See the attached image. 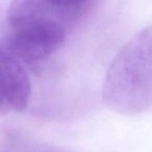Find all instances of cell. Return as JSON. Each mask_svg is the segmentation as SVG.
Masks as SVG:
<instances>
[{
  "label": "cell",
  "mask_w": 152,
  "mask_h": 152,
  "mask_svg": "<svg viewBox=\"0 0 152 152\" xmlns=\"http://www.w3.org/2000/svg\"><path fill=\"white\" fill-rule=\"evenodd\" d=\"M102 99L107 107L122 115L152 110V24L133 36L113 59Z\"/></svg>",
  "instance_id": "6da1fadb"
},
{
  "label": "cell",
  "mask_w": 152,
  "mask_h": 152,
  "mask_svg": "<svg viewBox=\"0 0 152 152\" xmlns=\"http://www.w3.org/2000/svg\"><path fill=\"white\" fill-rule=\"evenodd\" d=\"M91 0H13L7 10L11 29L34 24L68 30L86 14Z\"/></svg>",
  "instance_id": "7a4b0ae2"
},
{
  "label": "cell",
  "mask_w": 152,
  "mask_h": 152,
  "mask_svg": "<svg viewBox=\"0 0 152 152\" xmlns=\"http://www.w3.org/2000/svg\"><path fill=\"white\" fill-rule=\"evenodd\" d=\"M65 28L34 24L11 29L4 47L18 59L34 63L54 53L66 40Z\"/></svg>",
  "instance_id": "3957f363"
},
{
  "label": "cell",
  "mask_w": 152,
  "mask_h": 152,
  "mask_svg": "<svg viewBox=\"0 0 152 152\" xmlns=\"http://www.w3.org/2000/svg\"><path fill=\"white\" fill-rule=\"evenodd\" d=\"M30 94L29 77L20 59L0 45V117L25 110Z\"/></svg>",
  "instance_id": "277c9868"
},
{
  "label": "cell",
  "mask_w": 152,
  "mask_h": 152,
  "mask_svg": "<svg viewBox=\"0 0 152 152\" xmlns=\"http://www.w3.org/2000/svg\"><path fill=\"white\" fill-rule=\"evenodd\" d=\"M0 152H61L57 148L44 144L19 132H9L0 144Z\"/></svg>",
  "instance_id": "5b68a950"
}]
</instances>
